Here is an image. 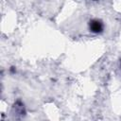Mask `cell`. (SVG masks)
Segmentation results:
<instances>
[{"instance_id":"6da1fadb","label":"cell","mask_w":121,"mask_h":121,"mask_svg":"<svg viewBox=\"0 0 121 121\" xmlns=\"http://www.w3.org/2000/svg\"><path fill=\"white\" fill-rule=\"evenodd\" d=\"M104 26L100 20L93 19L89 22V29L93 33H101L103 31Z\"/></svg>"},{"instance_id":"7a4b0ae2","label":"cell","mask_w":121,"mask_h":121,"mask_svg":"<svg viewBox=\"0 0 121 121\" xmlns=\"http://www.w3.org/2000/svg\"><path fill=\"white\" fill-rule=\"evenodd\" d=\"M9 71H10V73H12V74H14V73L16 72V69H15V67H13V66H12V67H11V68L9 69Z\"/></svg>"}]
</instances>
